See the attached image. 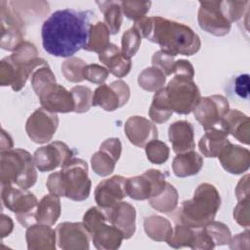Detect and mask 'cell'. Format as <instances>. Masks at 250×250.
I'll use <instances>...</instances> for the list:
<instances>
[{"label":"cell","mask_w":250,"mask_h":250,"mask_svg":"<svg viewBox=\"0 0 250 250\" xmlns=\"http://www.w3.org/2000/svg\"><path fill=\"white\" fill-rule=\"evenodd\" d=\"M95 13L70 8L55 11L43 22L41 38L44 50L52 56L70 58L84 49Z\"/></svg>","instance_id":"cell-1"},{"label":"cell","mask_w":250,"mask_h":250,"mask_svg":"<svg viewBox=\"0 0 250 250\" xmlns=\"http://www.w3.org/2000/svg\"><path fill=\"white\" fill-rule=\"evenodd\" d=\"M150 29L146 39L158 44L161 51L174 57L192 56L199 51L200 38L187 24L159 16L150 17Z\"/></svg>","instance_id":"cell-2"},{"label":"cell","mask_w":250,"mask_h":250,"mask_svg":"<svg viewBox=\"0 0 250 250\" xmlns=\"http://www.w3.org/2000/svg\"><path fill=\"white\" fill-rule=\"evenodd\" d=\"M46 187L50 193L58 196H64L73 201L86 200L92 187L87 162L73 157L60 171L49 175Z\"/></svg>","instance_id":"cell-3"},{"label":"cell","mask_w":250,"mask_h":250,"mask_svg":"<svg viewBox=\"0 0 250 250\" xmlns=\"http://www.w3.org/2000/svg\"><path fill=\"white\" fill-rule=\"evenodd\" d=\"M220 206L221 196L215 186L202 183L195 188L192 198L182 202L175 220L178 224L201 228L215 219Z\"/></svg>","instance_id":"cell-4"},{"label":"cell","mask_w":250,"mask_h":250,"mask_svg":"<svg viewBox=\"0 0 250 250\" xmlns=\"http://www.w3.org/2000/svg\"><path fill=\"white\" fill-rule=\"evenodd\" d=\"M36 169L33 156L25 149L12 148L0 153L1 185H14L27 189L37 181Z\"/></svg>","instance_id":"cell-5"},{"label":"cell","mask_w":250,"mask_h":250,"mask_svg":"<svg viewBox=\"0 0 250 250\" xmlns=\"http://www.w3.org/2000/svg\"><path fill=\"white\" fill-rule=\"evenodd\" d=\"M1 200L7 209L15 213L22 227L28 228L36 223L38 199L32 192L14 185H1Z\"/></svg>","instance_id":"cell-6"},{"label":"cell","mask_w":250,"mask_h":250,"mask_svg":"<svg viewBox=\"0 0 250 250\" xmlns=\"http://www.w3.org/2000/svg\"><path fill=\"white\" fill-rule=\"evenodd\" d=\"M165 88L168 102L173 112L189 114L200 99V91L192 78L175 75Z\"/></svg>","instance_id":"cell-7"},{"label":"cell","mask_w":250,"mask_h":250,"mask_svg":"<svg viewBox=\"0 0 250 250\" xmlns=\"http://www.w3.org/2000/svg\"><path fill=\"white\" fill-rule=\"evenodd\" d=\"M1 41L2 49L14 52L22 42L25 35V21L9 2L0 1Z\"/></svg>","instance_id":"cell-8"},{"label":"cell","mask_w":250,"mask_h":250,"mask_svg":"<svg viewBox=\"0 0 250 250\" xmlns=\"http://www.w3.org/2000/svg\"><path fill=\"white\" fill-rule=\"evenodd\" d=\"M197 21L201 29L214 36H225L231 28L224 1H199Z\"/></svg>","instance_id":"cell-9"},{"label":"cell","mask_w":250,"mask_h":250,"mask_svg":"<svg viewBox=\"0 0 250 250\" xmlns=\"http://www.w3.org/2000/svg\"><path fill=\"white\" fill-rule=\"evenodd\" d=\"M166 175L160 170L149 169L143 175L126 180L127 196L134 200H146L160 194L166 187Z\"/></svg>","instance_id":"cell-10"},{"label":"cell","mask_w":250,"mask_h":250,"mask_svg":"<svg viewBox=\"0 0 250 250\" xmlns=\"http://www.w3.org/2000/svg\"><path fill=\"white\" fill-rule=\"evenodd\" d=\"M229 110V104L226 97L222 95H212L200 97L192 112L195 119L206 131L221 127L222 121Z\"/></svg>","instance_id":"cell-11"},{"label":"cell","mask_w":250,"mask_h":250,"mask_svg":"<svg viewBox=\"0 0 250 250\" xmlns=\"http://www.w3.org/2000/svg\"><path fill=\"white\" fill-rule=\"evenodd\" d=\"M72 149L61 141H54L38 147L33 153L36 168L40 172H49L62 167L73 158Z\"/></svg>","instance_id":"cell-12"},{"label":"cell","mask_w":250,"mask_h":250,"mask_svg":"<svg viewBox=\"0 0 250 250\" xmlns=\"http://www.w3.org/2000/svg\"><path fill=\"white\" fill-rule=\"evenodd\" d=\"M58 126V114L48 111L43 107H39L27 118L25 132L32 142L45 144L52 140Z\"/></svg>","instance_id":"cell-13"},{"label":"cell","mask_w":250,"mask_h":250,"mask_svg":"<svg viewBox=\"0 0 250 250\" xmlns=\"http://www.w3.org/2000/svg\"><path fill=\"white\" fill-rule=\"evenodd\" d=\"M130 98V88L123 80H115L108 84H101L93 94L92 104L101 106L105 111H113L127 104Z\"/></svg>","instance_id":"cell-14"},{"label":"cell","mask_w":250,"mask_h":250,"mask_svg":"<svg viewBox=\"0 0 250 250\" xmlns=\"http://www.w3.org/2000/svg\"><path fill=\"white\" fill-rule=\"evenodd\" d=\"M57 242L62 250H88L91 233L83 223L63 222L57 226Z\"/></svg>","instance_id":"cell-15"},{"label":"cell","mask_w":250,"mask_h":250,"mask_svg":"<svg viewBox=\"0 0 250 250\" xmlns=\"http://www.w3.org/2000/svg\"><path fill=\"white\" fill-rule=\"evenodd\" d=\"M41 107L54 113H67L74 111L75 104L72 94L57 82L49 84L37 96Z\"/></svg>","instance_id":"cell-16"},{"label":"cell","mask_w":250,"mask_h":250,"mask_svg":"<svg viewBox=\"0 0 250 250\" xmlns=\"http://www.w3.org/2000/svg\"><path fill=\"white\" fill-rule=\"evenodd\" d=\"M126 180L123 176L115 175L98 184L95 200L101 209L107 210L127 196Z\"/></svg>","instance_id":"cell-17"},{"label":"cell","mask_w":250,"mask_h":250,"mask_svg":"<svg viewBox=\"0 0 250 250\" xmlns=\"http://www.w3.org/2000/svg\"><path fill=\"white\" fill-rule=\"evenodd\" d=\"M124 132L130 143L138 147L145 146L158 137L156 125L146 117L134 115L129 117L124 125Z\"/></svg>","instance_id":"cell-18"},{"label":"cell","mask_w":250,"mask_h":250,"mask_svg":"<svg viewBox=\"0 0 250 250\" xmlns=\"http://www.w3.org/2000/svg\"><path fill=\"white\" fill-rule=\"evenodd\" d=\"M103 211L107 222L122 231L124 239H129L134 235L136 231V209L132 204L120 201L113 207Z\"/></svg>","instance_id":"cell-19"},{"label":"cell","mask_w":250,"mask_h":250,"mask_svg":"<svg viewBox=\"0 0 250 250\" xmlns=\"http://www.w3.org/2000/svg\"><path fill=\"white\" fill-rule=\"evenodd\" d=\"M222 167L230 174H243L250 167V151L238 145L229 143L218 155Z\"/></svg>","instance_id":"cell-20"},{"label":"cell","mask_w":250,"mask_h":250,"mask_svg":"<svg viewBox=\"0 0 250 250\" xmlns=\"http://www.w3.org/2000/svg\"><path fill=\"white\" fill-rule=\"evenodd\" d=\"M168 137L174 152L183 153L194 150V129L193 125L187 120H178L168 128Z\"/></svg>","instance_id":"cell-21"},{"label":"cell","mask_w":250,"mask_h":250,"mask_svg":"<svg viewBox=\"0 0 250 250\" xmlns=\"http://www.w3.org/2000/svg\"><path fill=\"white\" fill-rule=\"evenodd\" d=\"M25 239L28 250H55L57 242L56 229L51 226L33 224L26 228Z\"/></svg>","instance_id":"cell-22"},{"label":"cell","mask_w":250,"mask_h":250,"mask_svg":"<svg viewBox=\"0 0 250 250\" xmlns=\"http://www.w3.org/2000/svg\"><path fill=\"white\" fill-rule=\"evenodd\" d=\"M221 127L237 141L249 145L250 141V119L238 109H229L222 121Z\"/></svg>","instance_id":"cell-23"},{"label":"cell","mask_w":250,"mask_h":250,"mask_svg":"<svg viewBox=\"0 0 250 250\" xmlns=\"http://www.w3.org/2000/svg\"><path fill=\"white\" fill-rule=\"evenodd\" d=\"M100 62L105 65L108 72L117 78L126 76L132 67V62L122 56L120 48L110 43L103 52L99 54Z\"/></svg>","instance_id":"cell-24"},{"label":"cell","mask_w":250,"mask_h":250,"mask_svg":"<svg viewBox=\"0 0 250 250\" xmlns=\"http://www.w3.org/2000/svg\"><path fill=\"white\" fill-rule=\"evenodd\" d=\"M91 238L94 246L99 250L118 249L124 239L122 231L111 224L107 225L106 222L100 224L91 232Z\"/></svg>","instance_id":"cell-25"},{"label":"cell","mask_w":250,"mask_h":250,"mask_svg":"<svg viewBox=\"0 0 250 250\" xmlns=\"http://www.w3.org/2000/svg\"><path fill=\"white\" fill-rule=\"evenodd\" d=\"M228 136L229 134L222 127L206 130L198 142L200 152L206 157H218L221 149L230 143Z\"/></svg>","instance_id":"cell-26"},{"label":"cell","mask_w":250,"mask_h":250,"mask_svg":"<svg viewBox=\"0 0 250 250\" xmlns=\"http://www.w3.org/2000/svg\"><path fill=\"white\" fill-rule=\"evenodd\" d=\"M202 156L194 150L178 153L172 162V170L175 176L186 178L199 173L203 167Z\"/></svg>","instance_id":"cell-27"},{"label":"cell","mask_w":250,"mask_h":250,"mask_svg":"<svg viewBox=\"0 0 250 250\" xmlns=\"http://www.w3.org/2000/svg\"><path fill=\"white\" fill-rule=\"evenodd\" d=\"M62 205L60 196L50 193L44 195L36 209V223L53 226L61 216Z\"/></svg>","instance_id":"cell-28"},{"label":"cell","mask_w":250,"mask_h":250,"mask_svg":"<svg viewBox=\"0 0 250 250\" xmlns=\"http://www.w3.org/2000/svg\"><path fill=\"white\" fill-rule=\"evenodd\" d=\"M144 229L149 238L158 242H167L173 233V228L170 221L157 215H151L145 219Z\"/></svg>","instance_id":"cell-29"},{"label":"cell","mask_w":250,"mask_h":250,"mask_svg":"<svg viewBox=\"0 0 250 250\" xmlns=\"http://www.w3.org/2000/svg\"><path fill=\"white\" fill-rule=\"evenodd\" d=\"M96 4L104 14V22L108 27L110 34L118 33L123 21L120 1H96Z\"/></svg>","instance_id":"cell-30"},{"label":"cell","mask_w":250,"mask_h":250,"mask_svg":"<svg viewBox=\"0 0 250 250\" xmlns=\"http://www.w3.org/2000/svg\"><path fill=\"white\" fill-rule=\"evenodd\" d=\"M110 44V31L104 21L92 24L84 50L100 54Z\"/></svg>","instance_id":"cell-31"},{"label":"cell","mask_w":250,"mask_h":250,"mask_svg":"<svg viewBox=\"0 0 250 250\" xmlns=\"http://www.w3.org/2000/svg\"><path fill=\"white\" fill-rule=\"evenodd\" d=\"M172 114L173 110L170 107L167 94L163 87L155 92L148 109V115L153 123L161 124L166 122Z\"/></svg>","instance_id":"cell-32"},{"label":"cell","mask_w":250,"mask_h":250,"mask_svg":"<svg viewBox=\"0 0 250 250\" xmlns=\"http://www.w3.org/2000/svg\"><path fill=\"white\" fill-rule=\"evenodd\" d=\"M149 205L161 213H170L174 211L178 205L179 194L176 188L167 182L164 190L157 196L147 199Z\"/></svg>","instance_id":"cell-33"},{"label":"cell","mask_w":250,"mask_h":250,"mask_svg":"<svg viewBox=\"0 0 250 250\" xmlns=\"http://www.w3.org/2000/svg\"><path fill=\"white\" fill-rule=\"evenodd\" d=\"M166 82L165 74L155 66L145 68L138 76V84L147 92H156L164 87Z\"/></svg>","instance_id":"cell-34"},{"label":"cell","mask_w":250,"mask_h":250,"mask_svg":"<svg viewBox=\"0 0 250 250\" xmlns=\"http://www.w3.org/2000/svg\"><path fill=\"white\" fill-rule=\"evenodd\" d=\"M195 236V229L184 224H177L173 229V233L167 241L168 245L173 248L189 247L192 248Z\"/></svg>","instance_id":"cell-35"},{"label":"cell","mask_w":250,"mask_h":250,"mask_svg":"<svg viewBox=\"0 0 250 250\" xmlns=\"http://www.w3.org/2000/svg\"><path fill=\"white\" fill-rule=\"evenodd\" d=\"M116 162L117 160L111 154L103 149H99L91 157L92 169L101 177L110 175L114 171Z\"/></svg>","instance_id":"cell-36"},{"label":"cell","mask_w":250,"mask_h":250,"mask_svg":"<svg viewBox=\"0 0 250 250\" xmlns=\"http://www.w3.org/2000/svg\"><path fill=\"white\" fill-rule=\"evenodd\" d=\"M87 65L85 61L77 57H70L62 62V73L64 78L73 83L84 80V68Z\"/></svg>","instance_id":"cell-37"},{"label":"cell","mask_w":250,"mask_h":250,"mask_svg":"<svg viewBox=\"0 0 250 250\" xmlns=\"http://www.w3.org/2000/svg\"><path fill=\"white\" fill-rule=\"evenodd\" d=\"M30 80L32 89L35 92L36 96H38L39 93L49 84L57 82L56 76L50 68L48 62L35 68L30 76Z\"/></svg>","instance_id":"cell-38"},{"label":"cell","mask_w":250,"mask_h":250,"mask_svg":"<svg viewBox=\"0 0 250 250\" xmlns=\"http://www.w3.org/2000/svg\"><path fill=\"white\" fill-rule=\"evenodd\" d=\"M142 36L138 29L134 26L124 31L121 37V54L124 58L131 60L134 57L140 46H141Z\"/></svg>","instance_id":"cell-39"},{"label":"cell","mask_w":250,"mask_h":250,"mask_svg":"<svg viewBox=\"0 0 250 250\" xmlns=\"http://www.w3.org/2000/svg\"><path fill=\"white\" fill-rule=\"evenodd\" d=\"M145 151L148 161L157 165L165 163L170 154L169 146L164 142L157 139L148 142L145 146Z\"/></svg>","instance_id":"cell-40"},{"label":"cell","mask_w":250,"mask_h":250,"mask_svg":"<svg viewBox=\"0 0 250 250\" xmlns=\"http://www.w3.org/2000/svg\"><path fill=\"white\" fill-rule=\"evenodd\" d=\"M73 100H74V112L84 113L87 112L93 105V92L90 88L84 85H77L70 90Z\"/></svg>","instance_id":"cell-41"},{"label":"cell","mask_w":250,"mask_h":250,"mask_svg":"<svg viewBox=\"0 0 250 250\" xmlns=\"http://www.w3.org/2000/svg\"><path fill=\"white\" fill-rule=\"evenodd\" d=\"M123 15L134 21L146 17L149 11L150 1H120Z\"/></svg>","instance_id":"cell-42"},{"label":"cell","mask_w":250,"mask_h":250,"mask_svg":"<svg viewBox=\"0 0 250 250\" xmlns=\"http://www.w3.org/2000/svg\"><path fill=\"white\" fill-rule=\"evenodd\" d=\"M211 236L215 246L228 244L231 238V233L227 225L222 222L212 221L203 227Z\"/></svg>","instance_id":"cell-43"},{"label":"cell","mask_w":250,"mask_h":250,"mask_svg":"<svg viewBox=\"0 0 250 250\" xmlns=\"http://www.w3.org/2000/svg\"><path fill=\"white\" fill-rule=\"evenodd\" d=\"M175 57L165 53L161 50L155 52L151 58L152 66L160 69L165 76H169L174 72V64H175Z\"/></svg>","instance_id":"cell-44"},{"label":"cell","mask_w":250,"mask_h":250,"mask_svg":"<svg viewBox=\"0 0 250 250\" xmlns=\"http://www.w3.org/2000/svg\"><path fill=\"white\" fill-rule=\"evenodd\" d=\"M107 222L104 212L98 206L89 208L83 216V224L91 233L100 224Z\"/></svg>","instance_id":"cell-45"},{"label":"cell","mask_w":250,"mask_h":250,"mask_svg":"<svg viewBox=\"0 0 250 250\" xmlns=\"http://www.w3.org/2000/svg\"><path fill=\"white\" fill-rule=\"evenodd\" d=\"M108 70L106 67L97 63L87 64L84 68V79L95 84H104L108 77Z\"/></svg>","instance_id":"cell-46"},{"label":"cell","mask_w":250,"mask_h":250,"mask_svg":"<svg viewBox=\"0 0 250 250\" xmlns=\"http://www.w3.org/2000/svg\"><path fill=\"white\" fill-rule=\"evenodd\" d=\"M249 198L239 200L233 209V218L235 222L245 228H249Z\"/></svg>","instance_id":"cell-47"},{"label":"cell","mask_w":250,"mask_h":250,"mask_svg":"<svg viewBox=\"0 0 250 250\" xmlns=\"http://www.w3.org/2000/svg\"><path fill=\"white\" fill-rule=\"evenodd\" d=\"M195 229V236H194V242L192 245L193 250H211L215 247V244L211 238V236L208 234V232L205 230L203 227L201 228H194Z\"/></svg>","instance_id":"cell-48"},{"label":"cell","mask_w":250,"mask_h":250,"mask_svg":"<svg viewBox=\"0 0 250 250\" xmlns=\"http://www.w3.org/2000/svg\"><path fill=\"white\" fill-rule=\"evenodd\" d=\"M100 149H103V150L108 152L118 161L121 156L122 145L118 138H108L101 144Z\"/></svg>","instance_id":"cell-49"},{"label":"cell","mask_w":250,"mask_h":250,"mask_svg":"<svg viewBox=\"0 0 250 250\" xmlns=\"http://www.w3.org/2000/svg\"><path fill=\"white\" fill-rule=\"evenodd\" d=\"M234 92L235 94L244 100H248L249 96V75L247 73L239 74L234 80Z\"/></svg>","instance_id":"cell-50"},{"label":"cell","mask_w":250,"mask_h":250,"mask_svg":"<svg viewBox=\"0 0 250 250\" xmlns=\"http://www.w3.org/2000/svg\"><path fill=\"white\" fill-rule=\"evenodd\" d=\"M175 75H183L188 76L189 78L194 77V68L190 62L186 60H178L174 64V72Z\"/></svg>","instance_id":"cell-51"},{"label":"cell","mask_w":250,"mask_h":250,"mask_svg":"<svg viewBox=\"0 0 250 250\" xmlns=\"http://www.w3.org/2000/svg\"><path fill=\"white\" fill-rule=\"evenodd\" d=\"M230 249H243L249 248V229H246L245 231L237 233L234 237L229 240Z\"/></svg>","instance_id":"cell-52"},{"label":"cell","mask_w":250,"mask_h":250,"mask_svg":"<svg viewBox=\"0 0 250 250\" xmlns=\"http://www.w3.org/2000/svg\"><path fill=\"white\" fill-rule=\"evenodd\" d=\"M235 196L238 201L249 198V174L243 176L237 183L235 188Z\"/></svg>","instance_id":"cell-53"},{"label":"cell","mask_w":250,"mask_h":250,"mask_svg":"<svg viewBox=\"0 0 250 250\" xmlns=\"http://www.w3.org/2000/svg\"><path fill=\"white\" fill-rule=\"evenodd\" d=\"M14 229V223L12 221V219L5 215V214H1V220H0V234H1V238H4L6 236H8L12 230Z\"/></svg>","instance_id":"cell-54"},{"label":"cell","mask_w":250,"mask_h":250,"mask_svg":"<svg viewBox=\"0 0 250 250\" xmlns=\"http://www.w3.org/2000/svg\"><path fill=\"white\" fill-rule=\"evenodd\" d=\"M13 148V140L11 136L4 130L2 129L1 131V151L9 150Z\"/></svg>","instance_id":"cell-55"}]
</instances>
